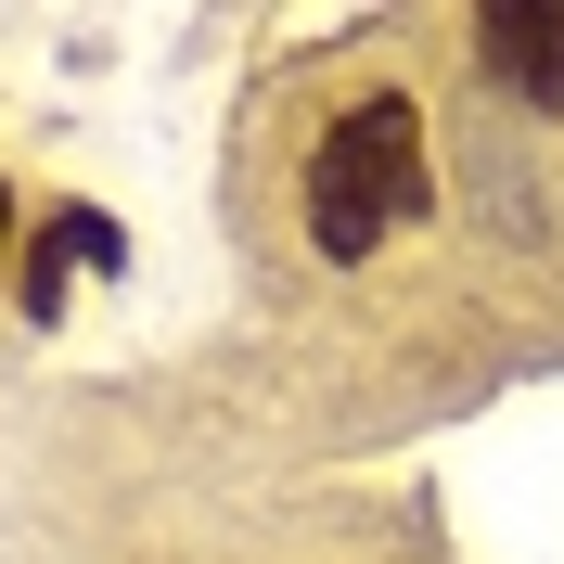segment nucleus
I'll return each mask as SVG.
<instances>
[{
    "instance_id": "nucleus-3",
    "label": "nucleus",
    "mask_w": 564,
    "mask_h": 564,
    "mask_svg": "<svg viewBox=\"0 0 564 564\" xmlns=\"http://www.w3.org/2000/svg\"><path fill=\"white\" fill-rule=\"evenodd\" d=\"M65 270H116V231H104V218H65V231L26 257V308H65Z\"/></svg>"
},
{
    "instance_id": "nucleus-2",
    "label": "nucleus",
    "mask_w": 564,
    "mask_h": 564,
    "mask_svg": "<svg viewBox=\"0 0 564 564\" xmlns=\"http://www.w3.org/2000/svg\"><path fill=\"white\" fill-rule=\"evenodd\" d=\"M475 65H488L513 104H564V13H539V0H488V13H475Z\"/></svg>"
},
{
    "instance_id": "nucleus-4",
    "label": "nucleus",
    "mask_w": 564,
    "mask_h": 564,
    "mask_svg": "<svg viewBox=\"0 0 564 564\" xmlns=\"http://www.w3.org/2000/svg\"><path fill=\"white\" fill-rule=\"evenodd\" d=\"M0 245H13V193H0Z\"/></svg>"
},
{
    "instance_id": "nucleus-1",
    "label": "nucleus",
    "mask_w": 564,
    "mask_h": 564,
    "mask_svg": "<svg viewBox=\"0 0 564 564\" xmlns=\"http://www.w3.org/2000/svg\"><path fill=\"white\" fill-rule=\"evenodd\" d=\"M423 206H436L423 104H411V90H359V104L321 129V154H308V245L359 270V257L386 245V231H411Z\"/></svg>"
}]
</instances>
